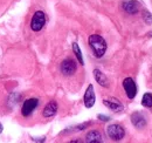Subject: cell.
<instances>
[{
	"instance_id": "obj_1",
	"label": "cell",
	"mask_w": 152,
	"mask_h": 143,
	"mask_svg": "<svg viewBox=\"0 0 152 143\" xmlns=\"http://www.w3.org/2000/svg\"><path fill=\"white\" fill-rule=\"evenodd\" d=\"M88 43H89L93 53L97 59L102 57L107 52L108 45H107V41L104 40L103 36L98 35V34H91L88 39Z\"/></svg>"
},
{
	"instance_id": "obj_2",
	"label": "cell",
	"mask_w": 152,
	"mask_h": 143,
	"mask_svg": "<svg viewBox=\"0 0 152 143\" xmlns=\"http://www.w3.org/2000/svg\"><path fill=\"white\" fill-rule=\"evenodd\" d=\"M60 71L62 73V75H64V76H72L77 71V63L74 59L67 57L61 62Z\"/></svg>"
},
{
	"instance_id": "obj_3",
	"label": "cell",
	"mask_w": 152,
	"mask_h": 143,
	"mask_svg": "<svg viewBox=\"0 0 152 143\" xmlns=\"http://www.w3.org/2000/svg\"><path fill=\"white\" fill-rule=\"evenodd\" d=\"M107 134H108L109 139H111L113 141H121L125 136V130H124V128L121 125L114 123V125H108Z\"/></svg>"
},
{
	"instance_id": "obj_4",
	"label": "cell",
	"mask_w": 152,
	"mask_h": 143,
	"mask_svg": "<svg viewBox=\"0 0 152 143\" xmlns=\"http://www.w3.org/2000/svg\"><path fill=\"white\" fill-rule=\"evenodd\" d=\"M46 25V14L42 11H37L31 20V29L33 32H40Z\"/></svg>"
},
{
	"instance_id": "obj_5",
	"label": "cell",
	"mask_w": 152,
	"mask_h": 143,
	"mask_svg": "<svg viewBox=\"0 0 152 143\" xmlns=\"http://www.w3.org/2000/svg\"><path fill=\"white\" fill-rule=\"evenodd\" d=\"M39 106V100L37 97H32V99H27L21 108V115L25 117H28L29 115H32V113L37 109Z\"/></svg>"
},
{
	"instance_id": "obj_6",
	"label": "cell",
	"mask_w": 152,
	"mask_h": 143,
	"mask_svg": "<svg viewBox=\"0 0 152 143\" xmlns=\"http://www.w3.org/2000/svg\"><path fill=\"white\" fill-rule=\"evenodd\" d=\"M123 88L125 90V94L126 96L130 99V100H133L137 95V86H136V82L132 77H126L124 79L123 81Z\"/></svg>"
},
{
	"instance_id": "obj_7",
	"label": "cell",
	"mask_w": 152,
	"mask_h": 143,
	"mask_svg": "<svg viewBox=\"0 0 152 143\" xmlns=\"http://www.w3.org/2000/svg\"><path fill=\"white\" fill-rule=\"evenodd\" d=\"M83 101H84L86 108H91L95 105L96 96H95V90H94V86L93 85H89L88 86V88H87L86 93H84Z\"/></svg>"
},
{
	"instance_id": "obj_8",
	"label": "cell",
	"mask_w": 152,
	"mask_h": 143,
	"mask_svg": "<svg viewBox=\"0 0 152 143\" xmlns=\"http://www.w3.org/2000/svg\"><path fill=\"white\" fill-rule=\"evenodd\" d=\"M131 123L137 129H143L146 125V117L140 111H134L131 115Z\"/></svg>"
},
{
	"instance_id": "obj_9",
	"label": "cell",
	"mask_w": 152,
	"mask_h": 143,
	"mask_svg": "<svg viewBox=\"0 0 152 143\" xmlns=\"http://www.w3.org/2000/svg\"><path fill=\"white\" fill-rule=\"evenodd\" d=\"M123 10L128 13V14H137L139 11V4L136 0H124L122 4Z\"/></svg>"
},
{
	"instance_id": "obj_10",
	"label": "cell",
	"mask_w": 152,
	"mask_h": 143,
	"mask_svg": "<svg viewBox=\"0 0 152 143\" xmlns=\"http://www.w3.org/2000/svg\"><path fill=\"white\" fill-rule=\"evenodd\" d=\"M103 105L107 108H109L110 110L115 111V113H119V111H122V110L124 109L123 105H122L117 99H114V97L104 99V100H103Z\"/></svg>"
},
{
	"instance_id": "obj_11",
	"label": "cell",
	"mask_w": 152,
	"mask_h": 143,
	"mask_svg": "<svg viewBox=\"0 0 152 143\" xmlns=\"http://www.w3.org/2000/svg\"><path fill=\"white\" fill-rule=\"evenodd\" d=\"M57 109H58V106H57L56 101H50L46 105V107L43 108V111H42V115L43 117H53L55 114L57 113Z\"/></svg>"
},
{
	"instance_id": "obj_12",
	"label": "cell",
	"mask_w": 152,
	"mask_h": 143,
	"mask_svg": "<svg viewBox=\"0 0 152 143\" xmlns=\"http://www.w3.org/2000/svg\"><path fill=\"white\" fill-rule=\"evenodd\" d=\"M94 77H95L96 82L99 86H102L104 88H108L109 87V80H108V77L105 76L104 73H102L99 69H97V68L94 69Z\"/></svg>"
},
{
	"instance_id": "obj_13",
	"label": "cell",
	"mask_w": 152,
	"mask_h": 143,
	"mask_svg": "<svg viewBox=\"0 0 152 143\" xmlns=\"http://www.w3.org/2000/svg\"><path fill=\"white\" fill-rule=\"evenodd\" d=\"M86 142L88 143H101L103 142V136L98 130H91L86 135Z\"/></svg>"
},
{
	"instance_id": "obj_14",
	"label": "cell",
	"mask_w": 152,
	"mask_h": 143,
	"mask_svg": "<svg viewBox=\"0 0 152 143\" xmlns=\"http://www.w3.org/2000/svg\"><path fill=\"white\" fill-rule=\"evenodd\" d=\"M73 52H74L76 57H77V60H78L80 65H81V66H83V65H84V60H83L81 48H80V46H78V43H77V42H74V43H73Z\"/></svg>"
},
{
	"instance_id": "obj_15",
	"label": "cell",
	"mask_w": 152,
	"mask_h": 143,
	"mask_svg": "<svg viewBox=\"0 0 152 143\" xmlns=\"http://www.w3.org/2000/svg\"><path fill=\"white\" fill-rule=\"evenodd\" d=\"M142 105L146 108L152 107V94L151 93H146V94H144V95H143Z\"/></svg>"
},
{
	"instance_id": "obj_16",
	"label": "cell",
	"mask_w": 152,
	"mask_h": 143,
	"mask_svg": "<svg viewBox=\"0 0 152 143\" xmlns=\"http://www.w3.org/2000/svg\"><path fill=\"white\" fill-rule=\"evenodd\" d=\"M90 125H91V122H86V123H82V125H76V127H74V128H72L73 130H69V131H81V130H83V129L88 128ZM66 133H67V131H66Z\"/></svg>"
},
{
	"instance_id": "obj_17",
	"label": "cell",
	"mask_w": 152,
	"mask_h": 143,
	"mask_svg": "<svg viewBox=\"0 0 152 143\" xmlns=\"http://www.w3.org/2000/svg\"><path fill=\"white\" fill-rule=\"evenodd\" d=\"M143 19H144V21H145L146 24L152 25V14L150 13V12L144 11V12H143Z\"/></svg>"
},
{
	"instance_id": "obj_18",
	"label": "cell",
	"mask_w": 152,
	"mask_h": 143,
	"mask_svg": "<svg viewBox=\"0 0 152 143\" xmlns=\"http://www.w3.org/2000/svg\"><path fill=\"white\" fill-rule=\"evenodd\" d=\"M97 117H98V120H101V121H103V122L110 121V117H109V116H105V115H103V114H98Z\"/></svg>"
},
{
	"instance_id": "obj_19",
	"label": "cell",
	"mask_w": 152,
	"mask_h": 143,
	"mask_svg": "<svg viewBox=\"0 0 152 143\" xmlns=\"http://www.w3.org/2000/svg\"><path fill=\"white\" fill-rule=\"evenodd\" d=\"M33 141H37V142H45V137H42V139H32Z\"/></svg>"
},
{
	"instance_id": "obj_20",
	"label": "cell",
	"mask_w": 152,
	"mask_h": 143,
	"mask_svg": "<svg viewBox=\"0 0 152 143\" xmlns=\"http://www.w3.org/2000/svg\"><path fill=\"white\" fill-rule=\"evenodd\" d=\"M1 133H2V125L0 123V134H1Z\"/></svg>"
}]
</instances>
